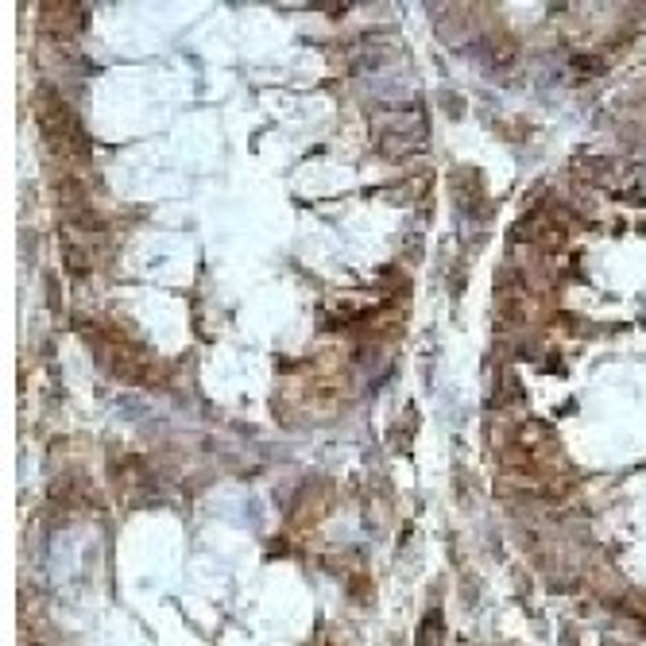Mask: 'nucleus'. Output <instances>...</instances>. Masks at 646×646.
<instances>
[{"label": "nucleus", "instance_id": "obj_1", "mask_svg": "<svg viewBox=\"0 0 646 646\" xmlns=\"http://www.w3.org/2000/svg\"><path fill=\"white\" fill-rule=\"evenodd\" d=\"M441 635H445V619H441V612H430L418 627V643L414 646H441Z\"/></svg>", "mask_w": 646, "mask_h": 646}]
</instances>
